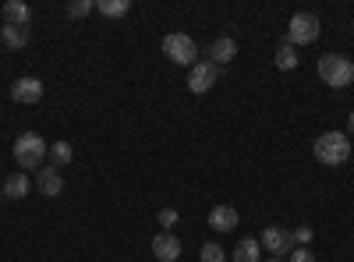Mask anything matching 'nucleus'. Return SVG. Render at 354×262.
<instances>
[{"instance_id": "obj_1", "label": "nucleus", "mask_w": 354, "mask_h": 262, "mask_svg": "<svg viewBox=\"0 0 354 262\" xmlns=\"http://www.w3.org/2000/svg\"><path fill=\"white\" fill-rule=\"evenodd\" d=\"M11 156H15V163L21 167V174H28V170L46 167L50 145L43 142V135H39V131H21V135L15 138V145H11Z\"/></svg>"}, {"instance_id": "obj_2", "label": "nucleus", "mask_w": 354, "mask_h": 262, "mask_svg": "<svg viewBox=\"0 0 354 262\" xmlns=\"http://www.w3.org/2000/svg\"><path fill=\"white\" fill-rule=\"evenodd\" d=\"M312 153L322 167H344L351 160V142L344 131H322L312 145Z\"/></svg>"}, {"instance_id": "obj_3", "label": "nucleus", "mask_w": 354, "mask_h": 262, "mask_svg": "<svg viewBox=\"0 0 354 262\" xmlns=\"http://www.w3.org/2000/svg\"><path fill=\"white\" fill-rule=\"evenodd\" d=\"M319 78L330 85V89H347L354 82V61L344 53H326L319 57Z\"/></svg>"}, {"instance_id": "obj_4", "label": "nucleus", "mask_w": 354, "mask_h": 262, "mask_svg": "<svg viewBox=\"0 0 354 262\" xmlns=\"http://www.w3.org/2000/svg\"><path fill=\"white\" fill-rule=\"evenodd\" d=\"M319 36H322V21H319V15H312V11H298V15H290L287 39H283V43H290V46H312V43H319Z\"/></svg>"}, {"instance_id": "obj_5", "label": "nucleus", "mask_w": 354, "mask_h": 262, "mask_svg": "<svg viewBox=\"0 0 354 262\" xmlns=\"http://www.w3.org/2000/svg\"><path fill=\"white\" fill-rule=\"evenodd\" d=\"M163 57H167V61H174L177 68H192L198 61V46L185 32H170V36H163Z\"/></svg>"}, {"instance_id": "obj_6", "label": "nucleus", "mask_w": 354, "mask_h": 262, "mask_svg": "<svg viewBox=\"0 0 354 262\" xmlns=\"http://www.w3.org/2000/svg\"><path fill=\"white\" fill-rule=\"evenodd\" d=\"M216 78H220V68H216L213 61H195V64L188 68V89H192L195 96H202V93H209L213 85H216Z\"/></svg>"}, {"instance_id": "obj_7", "label": "nucleus", "mask_w": 354, "mask_h": 262, "mask_svg": "<svg viewBox=\"0 0 354 262\" xmlns=\"http://www.w3.org/2000/svg\"><path fill=\"white\" fill-rule=\"evenodd\" d=\"M11 100H15V103H21V106L39 103V100H43V82H39V78H32V75L18 78V82L11 85Z\"/></svg>"}, {"instance_id": "obj_8", "label": "nucleus", "mask_w": 354, "mask_h": 262, "mask_svg": "<svg viewBox=\"0 0 354 262\" xmlns=\"http://www.w3.org/2000/svg\"><path fill=\"white\" fill-rule=\"evenodd\" d=\"M259 245H262L266 252H273V255H290L294 238H290V230H287V227H266Z\"/></svg>"}, {"instance_id": "obj_9", "label": "nucleus", "mask_w": 354, "mask_h": 262, "mask_svg": "<svg viewBox=\"0 0 354 262\" xmlns=\"http://www.w3.org/2000/svg\"><path fill=\"white\" fill-rule=\"evenodd\" d=\"M36 188L46 195V198H57V195H61L64 191V178H61V170H57V167H39L36 170Z\"/></svg>"}, {"instance_id": "obj_10", "label": "nucleus", "mask_w": 354, "mask_h": 262, "mask_svg": "<svg viewBox=\"0 0 354 262\" xmlns=\"http://www.w3.org/2000/svg\"><path fill=\"white\" fill-rule=\"evenodd\" d=\"M153 255L160 262H177L181 259V241H177V234H170V230H160V234L153 238Z\"/></svg>"}, {"instance_id": "obj_11", "label": "nucleus", "mask_w": 354, "mask_h": 262, "mask_svg": "<svg viewBox=\"0 0 354 262\" xmlns=\"http://www.w3.org/2000/svg\"><path fill=\"white\" fill-rule=\"evenodd\" d=\"M234 57H238V43H234L230 36H220L213 46H209V53H205V61H213L216 68H223V64H230Z\"/></svg>"}, {"instance_id": "obj_12", "label": "nucleus", "mask_w": 354, "mask_h": 262, "mask_svg": "<svg viewBox=\"0 0 354 262\" xmlns=\"http://www.w3.org/2000/svg\"><path fill=\"white\" fill-rule=\"evenodd\" d=\"M238 209H234V206H213L209 209V227L213 230H220V234H230V230L234 227H238Z\"/></svg>"}, {"instance_id": "obj_13", "label": "nucleus", "mask_w": 354, "mask_h": 262, "mask_svg": "<svg viewBox=\"0 0 354 262\" xmlns=\"http://www.w3.org/2000/svg\"><path fill=\"white\" fill-rule=\"evenodd\" d=\"M0 191H4V198L8 202H18V198H25L28 191H32V178H28V174H11V178L4 181V185H0Z\"/></svg>"}, {"instance_id": "obj_14", "label": "nucleus", "mask_w": 354, "mask_h": 262, "mask_svg": "<svg viewBox=\"0 0 354 262\" xmlns=\"http://www.w3.org/2000/svg\"><path fill=\"white\" fill-rule=\"evenodd\" d=\"M32 21V8L25 0H8L4 4V25H28Z\"/></svg>"}, {"instance_id": "obj_15", "label": "nucleus", "mask_w": 354, "mask_h": 262, "mask_svg": "<svg viewBox=\"0 0 354 262\" xmlns=\"http://www.w3.org/2000/svg\"><path fill=\"white\" fill-rule=\"evenodd\" d=\"M28 25H4L0 28V39H4V46L8 50H21V46H28Z\"/></svg>"}, {"instance_id": "obj_16", "label": "nucleus", "mask_w": 354, "mask_h": 262, "mask_svg": "<svg viewBox=\"0 0 354 262\" xmlns=\"http://www.w3.org/2000/svg\"><path fill=\"white\" fill-rule=\"evenodd\" d=\"M259 255H262L259 238H241L234 245V262H259Z\"/></svg>"}, {"instance_id": "obj_17", "label": "nucleus", "mask_w": 354, "mask_h": 262, "mask_svg": "<svg viewBox=\"0 0 354 262\" xmlns=\"http://www.w3.org/2000/svg\"><path fill=\"white\" fill-rule=\"evenodd\" d=\"M71 160H75V149H71V142H53V145H50V167L64 170V167H68Z\"/></svg>"}, {"instance_id": "obj_18", "label": "nucleus", "mask_w": 354, "mask_h": 262, "mask_svg": "<svg viewBox=\"0 0 354 262\" xmlns=\"http://www.w3.org/2000/svg\"><path fill=\"white\" fill-rule=\"evenodd\" d=\"M273 64H277L280 71H294V68H298V50H294L290 43H280L277 53H273Z\"/></svg>"}, {"instance_id": "obj_19", "label": "nucleus", "mask_w": 354, "mask_h": 262, "mask_svg": "<svg viewBox=\"0 0 354 262\" xmlns=\"http://www.w3.org/2000/svg\"><path fill=\"white\" fill-rule=\"evenodd\" d=\"M96 11L106 15V18H124V15L131 11V0H100Z\"/></svg>"}, {"instance_id": "obj_20", "label": "nucleus", "mask_w": 354, "mask_h": 262, "mask_svg": "<svg viewBox=\"0 0 354 262\" xmlns=\"http://www.w3.org/2000/svg\"><path fill=\"white\" fill-rule=\"evenodd\" d=\"M198 259H202V262H227V252H223L216 241H205V245L198 248Z\"/></svg>"}, {"instance_id": "obj_21", "label": "nucleus", "mask_w": 354, "mask_h": 262, "mask_svg": "<svg viewBox=\"0 0 354 262\" xmlns=\"http://www.w3.org/2000/svg\"><path fill=\"white\" fill-rule=\"evenodd\" d=\"M290 238H294V248H298V245H308V241L315 238V230H312L308 223H301V227H294V230H290Z\"/></svg>"}, {"instance_id": "obj_22", "label": "nucleus", "mask_w": 354, "mask_h": 262, "mask_svg": "<svg viewBox=\"0 0 354 262\" xmlns=\"http://www.w3.org/2000/svg\"><path fill=\"white\" fill-rule=\"evenodd\" d=\"M290 262H319V259L308 245H298V248H290Z\"/></svg>"}, {"instance_id": "obj_23", "label": "nucleus", "mask_w": 354, "mask_h": 262, "mask_svg": "<svg viewBox=\"0 0 354 262\" xmlns=\"http://www.w3.org/2000/svg\"><path fill=\"white\" fill-rule=\"evenodd\" d=\"M93 8H96L93 0H75V4H68V15H71V18H85Z\"/></svg>"}, {"instance_id": "obj_24", "label": "nucleus", "mask_w": 354, "mask_h": 262, "mask_svg": "<svg viewBox=\"0 0 354 262\" xmlns=\"http://www.w3.org/2000/svg\"><path fill=\"white\" fill-rule=\"evenodd\" d=\"M177 220H181V216H177V209H160V227H177Z\"/></svg>"}, {"instance_id": "obj_25", "label": "nucleus", "mask_w": 354, "mask_h": 262, "mask_svg": "<svg viewBox=\"0 0 354 262\" xmlns=\"http://www.w3.org/2000/svg\"><path fill=\"white\" fill-rule=\"evenodd\" d=\"M347 131H351V138H354V110L347 113Z\"/></svg>"}, {"instance_id": "obj_26", "label": "nucleus", "mask_w": 354, "mask_h": 262, "mask_svg": "<svg viewBox=\"0 0 354 262\" xmlns=\"http://www.w3.org/2000/svg\"><path fill=\"white\" fill-rule=\"evenodd\" d=\"M266 262H283V259H266Z\"/></svg>"}, {"instance_id": "obj_27", "label": "nucleus", "mask_w": 354, "mask_h": 262, "mask_svg": "<svg viewBox=\"0 0 354 262\" xmlns=\"http://www.w3.org/2000/svg\"><path fill=\"white\" fill-rule=\"evenodd\" d=\"M0 202H4V191H0Z\"/></svg>"}, {"instance_id": "obj_28", "label": "nucleus", "mask_w": 354, "mask_h": 262, "mask_svg": "<svg viewBox=\"0 0 354 262\" xmlns=\"http://www.w3.org/2000/svg\"><path fill=\"white\" fill-rule=\"evenodd\" d=\"M351 28H354V21H351Z\"/></svg>"}]
</instances>
